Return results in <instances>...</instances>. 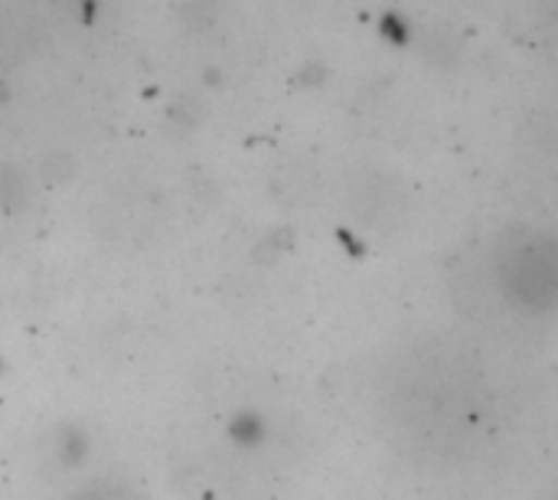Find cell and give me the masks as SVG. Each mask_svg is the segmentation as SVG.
Returning a JSON list of instances; mask_svg holds the SVG:
<instances>
[{
	"label": "cell",
	"mask_w": 558,
	"mask_h": 500,
	"mask_svg": "<svg viewBox=\"0 0 558 500\" xmlns=\"http://www.w3.org/2000/svg\"><path fill=\"white\" fill-rule=\"evenodd\" d=\"M500 278L513 301L549 311L558 308V239L546 233L523 236L500 252Z\"/></svg>",
	"instance_id": "1"
},
{
	"label": "cell",
	"mask_w": 558,
	"mask_h": 500,
	"mask_svg": "<svg viewBox=\"0 0 558 500\" xmlns=\"http://www.w3.org/2000/svg\"><path fill=\"white\" fill-rule=\"evenodd\" d=\"M379 33H383L392 46H405V43H409V36H412L409 20H405V16H399V13H386V16L379 20Z\"/></svg>",
	"instance_id": "2"
}]
</instances>
